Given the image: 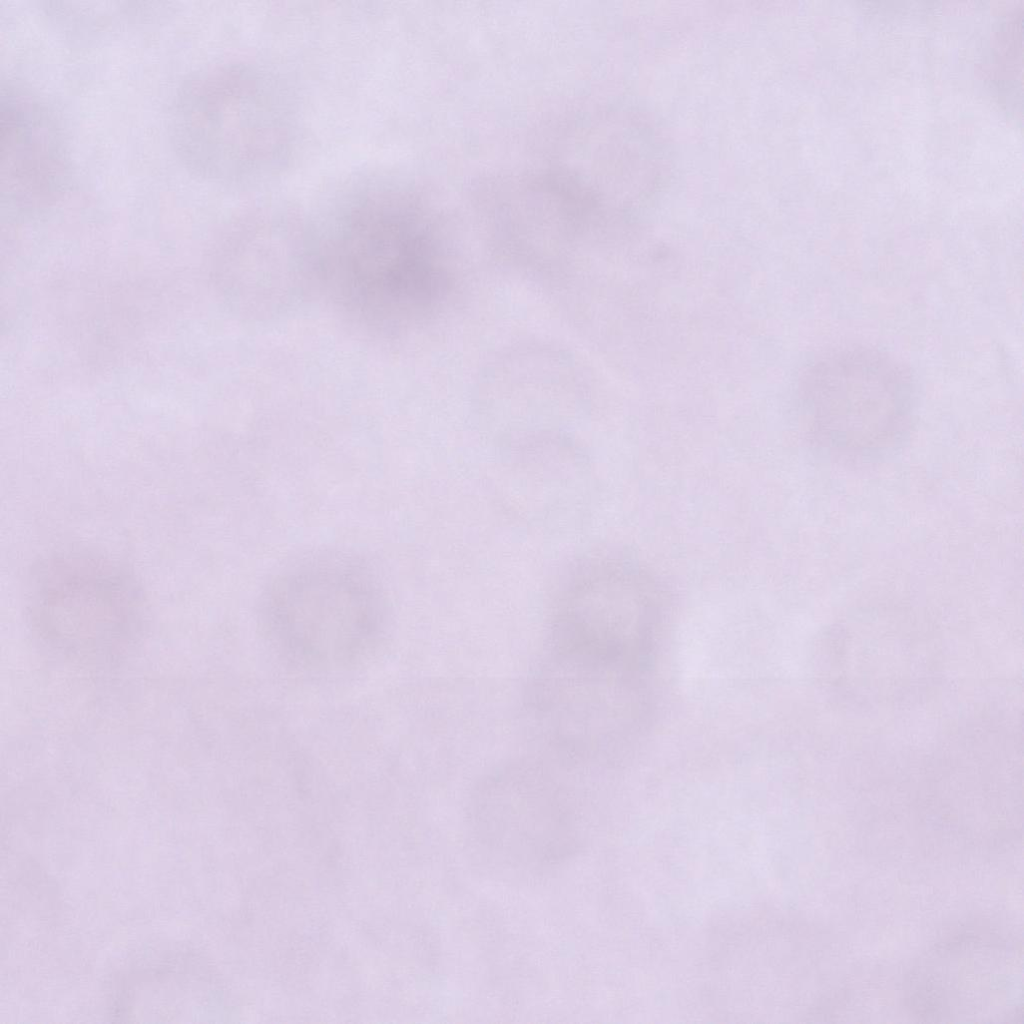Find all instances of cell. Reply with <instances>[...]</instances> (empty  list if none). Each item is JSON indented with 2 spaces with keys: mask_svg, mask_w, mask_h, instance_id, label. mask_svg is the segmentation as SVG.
<instances>
[{
  "mask_svg": "<svg viewBox=\"0 0 1024 1024\" xmlns=\"http://www.w3.org/2000/svg\"><path fill=\"white\" fill-rule=\"evenodd\" d=\"M624 664L551 644L529 688L542 732L559 751L580 759L607 741L621 700Z\"/></svg>",
  "mask_w": 1024,
  "mask_h": 1024,
  "instance_id": "obj_8",
  "label": "cell"
},
{
  "mask_svg": "<svg viewBox=\"0 0 1024 1024\" xmlns=\"http://www.w3.org/2000/svg\"><path fill=\"white\" fill-rule=\"evenodd\" d=\"M234 236V294L249 318L284 314L320 282L319 247L292 216L256 214Z\"/></svg>",
  "mask_w": 1024,
  "mask_h": 1024,
  "instance_id": "obj_9",
  "label": "cell"
},
{
  "mask_svg": "<svg viewBox=\"0 0 1024 1024\" xmlns=\"http://www.w3.org/2000/svg\"><path fill=\"white\" fill-rule=\"evenodd\" d=\"M470 816L482 845L514 867H550L578 847L567 799L540 764L519 761L487 774L474 790Z\"/></svg>",
  "mask_w": 1024,
  "mask_h": 1024,
  "instance_id": "obj_7",
  "label": "cell"
},
{
  "mask_svg": "<svg viewBox=\"0 0 1024 1024\" xmlns=\"http://www.w3.org/2000/svg\"><path fill=\"white\" fill-rule=\"evenodd\" d=\"M268 626L303 663L338 668L375 647L385 604L372 573L345 555L322 554L280 571L262 600Z\"/></svg>",
  "mask_w": 1024,
  "mask_h": 1024,
  "instance_id": "obj_3",
  "label": "cell"
},
{
  "mask_svg": "<svg viewBox=\"0 0 1024 1024\" xmlns=\"http://www.w3.org/2000/svg\"><path fill=\"white\" fill-rule=\"evenodd\" d=\"M320 282L356 320L395 331L428 316L447 292L441 246L398 191L375 187L346 205L319 248Z\"/></svg>",
  "mask_w": 1024,
  "mask_h": 1024,
  "instance_id": "obj_1",
  "label": "cell"
},
{
  "mask_svg": "<svg viewBox=\"0 0 1024 1024\" xmlns=\"http://www.w3.org/2000/svg\"><path fill=\"white\" fill-rule=\"evenodd\" d=\"M0 110L3 198L24 206L55 198L64 188L67 159L52 114L12 84L2 88Z\"/></svg>",
  "mask_w": 1024,
  "mask_h": 1024,
  "instance_id": "obj_11",
  "label": "cell"
},
{
  "mask_svg": "<svg viewBox=\"0 0 1024 1024\" xmlns=\"http://www.w3.org/2000/svg\"><path fill=\"white\" fill-rule=\"evenodd\" d=\"M665 600L659 579L614 554L574 561L555 593L551 643L625 659L629 640L653 626Z\"/></svg>",
  "mask_w": 1024,
  "mask_h": 1024,
  "instance_id": "obj_6",
  "label": "cell"
},
{
  "mask_svg": "<svg viewBox=\"0 0 1024 1024\" xmlns=\"http://www.w3.org/2000/svg\"><path fill=\"white\" fill-rule=\"evenodd\" d=\"M175 151L201 178L225 185L263 182L291 159L295 105L282 82L242 61L207 66L180 87L170 117Z\"/></svg>",
  "mask_w": 1024,
  "mask_h": 1024,
  "instance_id": "obj_2",
  "label": "cell"
},
{
  "mask_svg": "<svg viewBox=\"0 0 1024 1024\" xmlns=\"http://www.w3.org/2000/svg\"><path fill=\"white\" fill-rule=\"evenodd\" d=\"M481 379L490 409L514 436L561 432L580 408V376L559 351L532 347L503 355Z\"/></svg>",
  "mask_w": 1024,
  "mask_h": 1024,
  "instance_id": "obj_10",
  "label": "cell"
},
{
  "mask_svg": "<svg viewBox=\"0 0 1024 1024\" xmlns=\"http://www.w3.org/2000/svg\"><path fill=\"white\" fill-rule=\"evenodd\" d=\"M27 602L45 638L80 653L125 640L143 612L142 589L131 571L91 552L60 553L41 561L29 576Z\"/></svg>",
  "mask_w": 1024,
  "mask_h": 1024,
  "instance_id": "obj_5",
  "label": "cell"
},
{
  "mask_svg": "<svg viewBox=\"0 0 1024 1024\" xmlns=\"http://www.w3.org/2000/svg\"><path fill=\"white\" fill-rule=\"evenodd\" d=\"M801 390L813 439L834 453L879 456L912 427L913 375L881 350L854 345L829 351L808 367Z\"/></svg>",
  "mask_w": 1024,
  "mask_h": 1024,
  "instance_id": "obj_4",
  "label": "cell"
}]
</instances>
